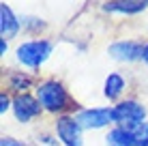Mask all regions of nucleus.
<instances>
[{
	"mask_svg": "<svg viewBox=\"0 0 148 146\" xmlns=\"http://www.w3.org/2000/svg\"><path fill=\"white\" fill-rule=\"evenodd\" d=\"M75 120L79 123L82 129H101L114 123V112L110 108H92V110H82L75 114Z\"/></svg>",
	"mask_w": 148,
	"mask_h": 146,
	"instance_id": "obj_4",
	"label": "nucleus"
},
{
	"mask_svg": "<svg viewBox=\"0 0 148 146\" xmlns=\"http://www.w3.org/2000/svg\"><path fill=\"white\" fill-rule=\"evenodd\" d=\"M144 47L140 41H116L110 45V56L120 62H135L144 60Z\"/></svg>",
	"mask_w": 148,
	"mask_h": 146,
	"instance_id": "obj_6",
	"label": "nucleus"
},
{
	"mask_svg": "<svg viewBox=\"0 0 148 146\" xmlns=\"http://www.w3.org/2000/svg\"><path fill=\"white\" fill-rule=\"evenodd\" d=\"M112 112H114V123L118 125V127L129 129V131H137V129H140V125L144 123V118H146L144 105L137 103V101H133V99L120 101L118 105H114V108H112Z\"/></svg>",
	"mask_w": 148,
	"mask_h": 146,
	"instance_id": "obj_2",
	"label": "nucleus"
},
{
	"mask_svg": "<svg viewBox=\"0 0 148 146\" xmlns=\"http://www.w3.org/2000/svg\"><path fill=\"white\" fill-rule=\"evenodd\" d=\"M37 99L45 112L58 114L69 108V93L58 80H47L37 86Z\"/></svg>",
	"mask_w": 148,
	"mask_h": 146,
	"instance_id": "obj_1",
	"label": "nucleus"
},
{
	"mask_svg": "<svg viewBox=\"0 0 148 146\" xmlns=\"http://www.w3.org/2000/svg\"><path fill=\"white\" fill-rule=\"evenodd\" d=\"M52 54V43L45 39H34V41H26L17 47V60L26 64L30 69H37Z\"/></svg>",
	"mask_w": 148,
	"mask_h": 146,
	"instance_id": "obj_3",
	"label": "nucleus"
},
{
	"mask_svg": "<svg viewBox=\"0 0 148 146\" xmlns=\"http://www.w3.org/2000/svg\"><path fill=\"white\" fill-rule=\"evenodd\" d=\"M108 146H135V133L125 127H116L108 133Z\"/></svg>",
	"mask_w": 148,
	"mask_h": 146,
	"instance_id": "obj_10",
	"label": "nucleus"
},
{
	"mask_svg": "<svg viewBox=\"0 0 148 146\" xmlns=\"http://www.w3.org/2000/svg\"><path fill=\"white\" fill-rule=\"evenodd\" d=\"M9 108H13V101H11V97H9L7 93H2L0 95V114H7Z\"/></svg>",
	"mask_w": 148,
	"mask_h": 146,
	"instance_id": "obj_14",
	"label": "nucleus"
},
{
	"mask_svg": "<svg viewBox=\"0 0 148 146\" xmlns=\"http://www.w3.org/2000/svg\"><path fill=\"white\" fill-rule=\"evenodd\" d=\"M17 32H19L17 17L13 15L11 7H9L7 2H2L0 4V34H2V39H11Z\"/></svg>",
	"mask_w": 148,
	"mask_h": 146,
	"instance_id": "obj_9",
	"label": "nucleus"
},
{
	"mask_svg": "<svg viewBox=\"0 0 148 146\" xmlns=\"http://www.w3.org/2000/svg\"><path fill=\"white\" fill-rule=\"evenodd\" d=\"M9 86H11V90H15L17 95H22V93H28V88L32 86V80H30L28 75H24V73H11Z\"/></svg>",
	"mask_w": 148,
	"mask_h": 146,
	"instance_id": "obj_12",
	"label": "nucleus"
},
{
	"mask_svg": "<svg viewBox=\"0 0 148 146\" xmlns=\"http://www.w3.org/2000/svg\"><path fill=\"white\" fill-rule=\"evenodd\" d=\"M144 62L148 64V45H146V47H144Z\"/></svg>",
	"mask_w": 148,
	"mask_h": 146,
	"instance_id": "obj_17",
	"label": "nucleus"
},
{
	"mask_svg": "<svg viewBox=\"0 0 148 146\" xmlns=\"http://www.w3.org/2000/svg\"><path fill=\"white\" fill-rule=\"evenodd\" d=\"M0 54H7V39H0Z\"/></svg>",
	"mask_w": 148,
	"mask_h": 146,
	"instance_id": "obj_16",
	"label": "nucleus"
},
{
	"mask_svg": "<svg viewBox=\"0 0 148 146\" xmlns=\"http://www.w3.org/2000/svg\"><path fill=\"white\" fill-rule=\"evenodd\" d=\"M56 135L64 146H82V127L73 116H58Z\"/></svg>",
	"mask_w": 148,
	"mask_h": 146,
	"instance_id": "obj_5",
	"label": "nucleus"
},
{
	"mask_svg": "<svg viewBox=\"0 0 148 146\" xmlns=\"http://www.w3.org/2000/svg\"><path fill=\"white\" fill-rule=\"evenodd\" d=\"M22 26L28 30V32H41V30L45 28V22L39 17H32V15H28V17H22Z\"/></svg>",
	"mask_w": 148,
	"mask_h": 146,
	"instance_id": "obj_13",
	"label": "nucleus"
},
{
	"mask_svg": "<svg viewBox=\"0 0 148 146\" xmlns=\"http://www.w3.org/2000/svg\"><path fill=\"white\" fill-rule=\"evenodd\" d=\"M41 103L37 97H32V95L28 93H22L17 95V97L13 99V114L15 118L19 120V123H28V120H32L34 116H39L41 114Z\"/></svg>",
	"mask_w": 148,
	"mask_h": 146,
	"instance_id": "obj_7",
	"label": "nucleus"
},
{
	"mask_svg": "<svg viewBox=\"0 0 148 146\" xmlns=\"http://www.w3.org/2000/svg\"><path fill=\"white\" fill-rule=\"evenodd\" d=\"M122 90H125V80H122V75L118 73H110L108 80H105V88H103V95L108 99H118L122 95Z\"/></svg>",
	"mask_w": 148,
	"mask_h": 146,
	"instance_id": "obj_11",
	"label": "nucleus"
},
{
	"mask_svg": "<svg viewBox=\"0 0 148 146\" xmlns=\"http://www.w3.org/2000/svg\"><path fill=\"white\" fill-rule=\"evenodd\" d=\"M148 9V0H108L103 4V11L108 13H122V15H135Z\"/></svg>",
	"mask_w": 148,
	"mask_h": 146,
	"instance_id": "obj_8",
	"label": "nucleus"
},
{
	"mask_svg": "<svg viewBox=\"0 0 148 146\" xmlns=\"http://www.w3.org/2000/svg\"><path fill=\"white\" fill-rule=\"evenodd\" d=\"M0 146H24L19 140H15V138H9V135H4L2 140H0Z\"/></svg>",
	"mask_w": 148,
	"mask_h": 146,
	"instance_id": "obj_15",
	"label": "nucleus"
}]
</instances>
